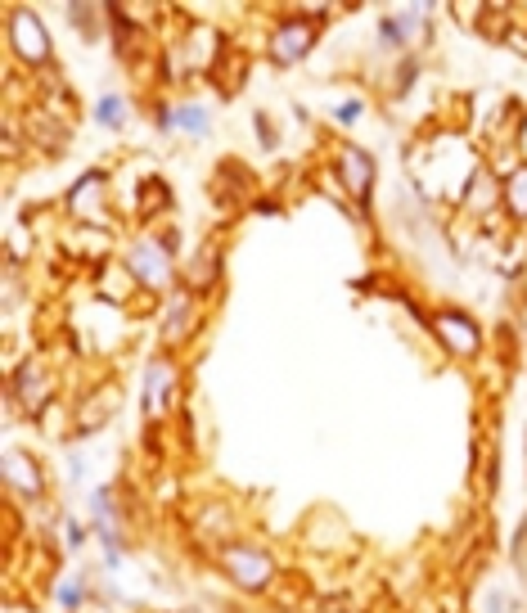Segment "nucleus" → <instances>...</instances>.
Masks as SVG:
<instances>
[{
    "mask_svg": "<svg viewBox=\"0 0 527 613\" xmlns=\"http://www.w3.org/2000/svg\"><path fill=\"white\" fill-rule=\"evenodd\" d=\"M14 32H18V45H23L27 54H36V59L45 54V45H41V27H36V18H32V14H14Z\"/></svg>",
    "mask_w": 527,
    "mask_h": 613,
    "instance_id": "f257e3e1",
    "label": "nucleus"
},
{
    "mask_svg": "<svg viewBox=\"0 0 527 613\" xmlns=\"http://www.w3.org/2000/svg\"><path fill=\"white\" fill-rule=\"evenodd\" d=\"M176 118H180V122H185V127H189V131H203V113H198V109H180V113H176Z\"/></svg>",
    "mask_w": 527,
    "mask_h": 613,
    "instance_id": "20e7f679",
    "label": "nucleus"
},
{
    "mask_svg": "<svg viewBox=\"0 0 527 613\" xmlns=\"http://www.w3.org/2000/svg\"><path fill=\"white\" fill-rule=\"evenodd\" d=\"M514 208L527 212V171H523V176H514Z\"/></svg>",
    "mask_w": 527,
    "mask_h": 613,
    "instance_id": "f03ea898",
    "label": "nucleus"
},
{
    "mask_svg": "<svg viewBox=\"0 0 527 613\" xmlns=\"http://www.w3.org/2000/svg\"><path fill=\"white\" fill-rule=\"evenodd\" d=\"M100 118L104 122H122V100H104L100 104Z\"/></svg>",
    "mask_w": 527,
    "mask_h": 613,
    "instance_id": "7ed1b4c3",
    "label": "nucleus"
}]
</instances>
